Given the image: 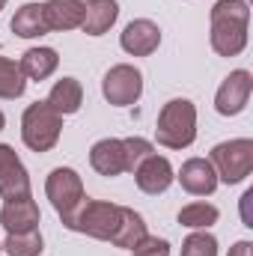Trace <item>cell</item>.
<instances>
[{
  "label": "cell",
  "instance_id": "29",
  "mask_svg": "<svg viewBox=\"0 0 253 256\" xmlns=\"http://www.w3.org/2000/svg\"><path fill=\"white\" fill-rule=\"evenodd\" d=\"M3 126H6V116H3V110H0V131H3Z\"/></svg>",
  "mask_w": 253,
  "mask_h": 256
},
{
  "label": "cell",
  "instance_id": "7",
  "mask_svg": "<svg viewBox=\"0 0 253 256\" xmlns=\"http://www.w3.org/2000/svg\"><path fill=\"white\" fill-rule=\"evenodd\" d=\"M45 194H48V200H51V206L57 208L60 218H66V214L86 196L80 176H78L72 167H57V170H51V176L45 179Z\"/></svg>",
  "mask_w": 253,
  "mask_h": 256
},
{
  "label": "cell",
  "instance_id": "28",
  "mask_svg": "<svg viewBox=\"0 0 253 256\" xmlns=\"http://www.w3.org/2000/svg\"><path fill=\"white\" fill-rule=\"evenodd\" d=\"M250 254H253L250 242H236V244L230 248V254H226V256H250Z\"/></svg>",
  "mask_w": 253,
  "mask_h": 256
},
{
  "label": "cell",
  "instance_id": "27",
  "mask_svg": "<svg viewBox=\"0 0 253 256\" xmlns=\"http://www.w3.org/2000/svg\"><path fill=\"white\" fill-rule=\"evenodd\" d=\"M15 161H21V158L15 155V149H12V146H6V143H0V170H3V167H9V164H15Z\"/></svg>",
  "mask_w": 253,
  "mask_h": 256
},
{
  "label": "cell",
  "instance_id": "13",
  "mask_svg": "<svg viewBox=\"0 0 253 256\" xmlns=\"http://www.w3.org/2000/svg\"><path fill=\"white\" fill-rule=\"evenodd\" d=\"M90 164L98 176H120L126 173V152H122V140L116 137H104L90 149Z\"/></svg>",
  "mask_w": 253,
  "mask_h": 256
},
{
  "label": "cell",
  "instance_id": "2",
  "mask_svg": "<svg viewBox=\"0 0 253 256\" xmlns=\"http://www.w3.org/2000/svg\"><path fill=\"white\" fill-rule=\"evenodd\" d=\"M120 220H122V206L104 202V200H90V196H84L63 218V224L72 232H84L98 242H114Z\"/></svg>",
  "mask_w": 253,
  "mask_h": 256
},
{
  "label": "cell",
  "instance_id": "10",
  "mask_svg": "<svg viewBox=\"0 0 253 256\" xmlns=\"http://www.w3.org/2000/svg\"><path fill=\"white\" fill-rule=\"evenodd\" d=\"M173 179H176L173 164H170L164 155H149V158L134 170V182H137V188H140L143 194H149V196L164 194L170 185H173Z\"/></svg>",
  "mask_w": 253,
  "mask_h": 256
},
{
  "label": "cell",
  "instance_id": "3",
  "mask_svg": "<svg viewBox=\"0 0 253 256\" xmlns=\"http://www.w3.org/2000/svg\"><path fill=\"white\" fill-rule=\"evenodd\" d=\"M155 140L167 149H188L196 140V108L188 98H173L161 108Z\"/></svg>",
  "mask_w": 253,
  "mask_h": 256
},
{
  "label": "cell",
  "instance_id": "5",
  "mask_svg": "<svg viewBox=\"0 0 253 256\" xmlns=\"http://www.w3.org/2000/svg\"><path fill=\"white\" fill-rule=\"evenodd\" d=\"M212 167L218 173V182L238 185L250 176L253 170V140L238 137V140H224L212 149Z\"/></svg>",
  "mask_w": 253,
  "mask_h": 256
},
{
  "label": "cell",
  "instance_id": "17",
  "mask_svg": "<svg viewBox=\"0 0 253 256\" xmlns=\"http://www.w3.org/2000/svg\"><path fill=\"white\" fill-rule=\"evenodd\" d=\"M12 33L21 39H36L51 33L48 21H45V6L42 3H24L15 15H12Z\"/></svg>",
  "mask_w": 253,
  "mask_h": 256
},
{
  "label": "cell",
  "instance_id": "30",
  "mask_svg": "<svg viewBox=\"0 0 253 256\" xmlns=\"http://www.w3.org/2000/svg\"><path fill=\"white\" fill-rule=\"evenodd\" d=\"M3 6H6V0H0V9H3Z\"/></svg>",
  "mask_w": 253,
  "mask_h": 256
},
{
  "label": "cell",
  "instance_id": "21",
  "mask_svg": "<svg viewBox=\"0 0 253 256\" xmlns=\"http://www.w3.org/2000/svg\"><path fill=\"white\" fill-rule=\"evenodd\" d=\"M143 236H146V224H143V218H140L134 208L122 206V220H120V230H116V236H114V244L131 250Z\"/></svg>",
  "mask_w": 253,
  "mask_h": 256
},
{
  "label": "cell",
  "instance_id": "8",
  "mask_svg": "<svg viewBox=\"0 0 253 256\" xmlns=\"http://www.w3.org/2000/svg\"><path fill=\"white\" fill-rule=\"evenodd\" d=\"M253 92V74L248 68H236L226 74V80L218 86V96H214V110L220 116H238L248 102H250Z\"/></svg>",
  "mask_w": 253,
  "mask_h": 256
},
{
  "label": "cell",
  "instance_id": "6",
  "mask_svg": "<svg viewBox=\"0 0 253 256\" xmlns=\"http://www.w3.org/2000/svg\"><path fill=\"white\" fill-rule=\"evenodd\" d=\"M102 96L116 104V108H128L143 96V74L128 63H120L108 68L104 80H102Z\"/></svg>",
  "mask_w": 253,
  "mask_h": 256
},
{
  "label": "cell",
  "instance_id": "9",
  "mask_svg": "<svg viewBox=\"0 0 253 256\" xmlns=\"http://www.w3.org/2000/svg\"><path fill=\"white\" fill-rule=\"evenodd\" d=\"M120 45H122V51L131 54V57H149L161 45V27L155 21H149V18H134L126 30H122Z\"/></svg>",
  "mask_w": 253,
  "mask_h": 256
},
{
  "label": "cell",
  "instance_id": "16",
  "mask_svg": "<svg viewBox=\"0 0 253 256\" xmlns=\"http://www.w3.org/2000/svg\"><path fill=\"white\" fill-rule=\"evenodd\" d=\"M42 6L48 30H74L84 21V0H48Z\"/></svg>",
  "mask_w": 253,
  "mask_h": 256
},
{
  "label": "cell",
  "instance_id": "11",
  "mask_svg": "<svg viewBox=\"0 0 253 256\" xmlns=\"http://www.w3.org/2000/svg\"><path fill=\"white\" fill-rule=\"evenodd\" d=\"M39 206L33 196H24V200H6V206L0 208V226L6 230V236L12 232H33L39 230Z\"/></svg>",
  "mask_w": 253,
  "mask_h": 256
},
{
  "label": "cell",
  "instance_id": "25",
  "mask_svg": "<svg viewBox=\"0 0 253 256\" xmlns=\"http://www.w3.org/2000/svg\"><path fill=\"white\" fill-rule=\"evenodd\" d=\"M182 256H218V238L206 230H196L182 242Z\"/></svg>",
  "mask_w": 253,
  "mask_h": 256
},
{
  "label": "cell",
  "instance_id": "20",
  "mask_svg": "<svg viewBox=\"0 0 253 256\" xmlns=\"http://www.w3.org/2000/svg\"><path fill=\"white\" fill-rule=\"evenodd\" d=\"M27 90V78L21 66L9 57H0V98H21Z\"/></svg>",
  "mask_w": 253,
  "mask_h": 256
},
{
  "label": "cell",
  "instance_id": "22",
  "mask_svg": "<svg viewBox=\"0 0 253 256\" xmlns=\"http://www.w3.org/2000/svg\"><path fill=\"white\" fill-rule=\"evenodd\" d=\"M218 206L212 202H188L182 212H179V224L188 226V230H208L212 224H218Z\"/></svg>",
  "mask_w": 253,
  "mask_h": 256
},
{
  "label": "cell",
  "instance_id": "1",
  "mask_svg": "<svg viewBox=\"0 0 253 256\" xmlns=\"http://www.w3.org/2000/svg\"><path fill=\"white\" fill-rule=\"evenodd\" d=\"M250 9L244 0H218L212 6V48L220 57H238L248 48Z\"/></svg>",
  "mask_w": 253,
  "mask_h": 256
},
{
  "label": "cell",
  "instance_id": "26",
  "mask_svg": "<svg viewBox=\"0 0 253 256\" xmlns=\"http://www.w3.org/2000/svg\"><path fill=\"white\" fill-rule=\"evenodd\" d=\"M131 254H134V256H170V242L146 232V236L131 248Z\"/></svg>",
  "mask_w": 253,
  "mask_h": 256
},
{
  "label": "cell",
  "instance_id": "19",
  "mask_svg": "<svg viewBox=\"0 0 253 256\" xmlns=\"http://www.w3.org/2000/svg\"><path fill=\"white\" fill-rule=\"evenodd\" d=\"M0 196L3 200H24L30 196V176L21 161L0 170Z\"/></svg>",
  "mask_w": 253,
  "mask_h": 256
},
{
  "label": "cell",
  "instance_id": "18",
  "mask_svg": "<svg viewBox=\"0 0 253 256\" xmlns=\"http://www.w3.org/2000/svg\"><path fill=\"white\" fill-rule=\"evenodd\" d=\"M18 66H21L27 80H45V78H51L57 72L60 57H57L54 48H27L21 54V63Z\"/></svg>",
  "mask_w": 253,
  "mask_h": 256
},
{
  "label": "cell",
  "instance_id": "14",
  "mask_svg": "<svg viewBox=\"0 0 253 256\" xmlns=\"http://www.w3.org/2000/svg\"><path fill=\"white\" fill-rule=\"evenodd\" d=\"M116 18H120V3L116 0H86L80 30L86 36H102L116 24Z\"/></svg>",
  "mask_w": 253,
  "mask_h": 256
},
{
  "label": "cell",
  "instance_id": "15",
  "mask_svg": "<svg viewBox=\"0 0 253 256\" xmlns=\"http://www.w3.org/2000/svg\"><path fill=\"white\" fill-rule=\"evenodd\" d=\"M45 102H48L60 116H72V114H78L80 104H84V86H80L78 78H60V80L51 86V92H48Z\"/></svg>",
  "mask_w": 253,
  "mask_h": 256
},
{
  "label": "cell",
  "instance_id": "23",
  "mask_svg": "<svg viewBox=\"0 0 253 256\" xmlns=\"http://www.w3.org/2000/svg\"><path fill=\"white\" fill-rule=\"evenodd\" d=\"M0 248L9 256H39L45 250V242H42L39 230H33V232H12V236H6V242Z\"/></svg>",
  "mask_w": 253,
  "mask_h": 256
},
{
  "label": "cell",
  "instance_id": "24",
  "mask_svg": "<svg viewBox=\"0 0 253 256\" xmlns=\"http://www.w3.org/2000/svg\"><path fill=\"white\" fill-rule=\"evenodd\" d=\"M122 152H126V173H134L149 155H155V146L146 137H126L122 140Z\"/></svg>",
  "mask_w": 253,
  "mask_h": 256
},
{
  "label": "cell",
  "instance_id": "12",
  "mask_svg": "<svg viewBox=\"0 0 253 256\" xmlns=\"http://www.w3.org/2000/svg\"><path fill=\"white\" fill-rule=\"evenodd\" d=\"M176 179L182 182V188L190 196H208L218 188V173H214V167H212L208 158H188L182 164V170H179Z\"/></svg>",
  "mask_w": 253,
  "mask_h": 256
},
{
  "label": "cell",
  "instance_id": "4",
  "mask_svg": "<svg viewBox=\"0 0 253 256\" xmlns=\"http://www.w3.org/2000/svg\"><path fill=\"white\" fill-rule=\"evenodd\" d=\"M63 134V116L48 104V102H36L24 110L21 116V140L27 149L33 152H51L57 146Z\"/></svg>",
  "mask_w": 253,
  "mask_h": 256
}]
</instances>
